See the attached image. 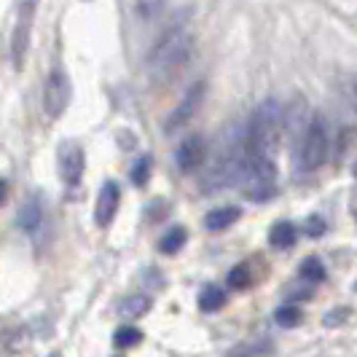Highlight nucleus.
<instances>
[{
	"mask_svg": "<svg viewBox=\"0 0 357 357\" xmlns=\"http://www.w3.org/2000/svg\"><path fill=\"white\" fill-rule=\"evenodd\" d=\"M282 135V107L277 100H264L255 107L245 132V159H271Z\"/></svg>",
	"mask_w": 357,
	"mask_h": 357,
	"instance_id": "1",
	"label": "nucleus"
},
{
	"mask_svg": "<svg viewBox=\"0 0 357 357\" xmlns=\"http://www.w3.org/2000/svg\"><path fill=\"white\" fill-rule=\"evenodd\" d=\"M191 54V38L183 30H172L148 56V70L156 81H169Z\"/></svg>",
	"mask_w": 357,
	"mask_h": 357,
	"instance_id": "2",
	"label": "nucleus"
},
{
	"mask_svg": "<svg viewBox=\"0 0 357 357\" xmlns=\"http://www.w3.org/2000/svg\"><path fill=\"white\" fill-rule=\"evenodd\" d=\"M325 159H328V129L322 124V119H312L306 121L304 135H301L298 164L304 172H314L325 164Z\"/></svg>",
	"mask_w": 357,
	"mask_h": 357,
	"instance_id": "3",
	"label": "nucleus"
},
{
	"mask_svg": "<svg viewBox=\"0 0 357 357\" xmlns=\"http://www.w3.org/2000/svg\"><path fill=\"white\" fill-rule=\"evenodd\" d=\"M36 6L38 0H22L19 3L17 27H14V36H11V59H14L17 70L22 68L27 46H30V30H33V19H36Z\"/></svg>",
	"mask_w": 357,
	"mask_h": 357,
	"instance_id": "4",
	"label": "nucleus"
},
{
	"mask_svg": "<svg viewBox=\"0 0 357 357\" xmlns=\"http://www.w3.org/2000/svg\"><path fill=\"white\" fill-rule=\"evenodd\" d=\"M70 78L65 75V70H52L49 81H46V91H43V107L49 119H59L68 105H70Z\"/></svg>",
	"mask_w": 357,
	"mask_h": 357,
	"instance_id": "5",
	"label": "nucleus"
},
{
	"mask_svg": "<svg viewBox=\"0 0 357 357\" xmlns=\"http://www.w3.org/2000/svg\"><path fill=\"white\" fill-rule=\"evenodd\" d=\"M202 100H204V84L199 81V84H194L191 89L185 91V97L180 100V105L172 110V116L167 119V132H178L180 126H185L191 119H194V113L199 110V105H202Z\"/></svg>",
	"mask_w": 357,
	"mask_h": 357,
	"instance_id": "6",
	"label": "nucleus"
},
{
	"mask_svg": "<svg viewBox=\"0 0 357 357\" xmlns=\"http://www.w3.org/2000/svg\"><path fill=\"white\" fill-rule=\"evenodd\" d=\"M84 148L78 143H62L59 148V175L68 185H78L84 175Z\"/></svg>",
	"mask_w": 357,
	"mask_h": 357,
	"instance_id": "7",
	"label": "nucleus"
},
{
	"mask_svg": "<svg viewBox=\"0 0 357 357\" xmlns=\"http://www.w3.org/2000/svg\"><path fill=\"white\" fill-rule=\"evenodd\" d=\"M207 159V143L202 135H188L178 148V167L180 172H194Z\"/></svg>",
	"mask_w": 357,
	"mask_h": 357,
	"instance_id": "8",
	"label": "nucleus"
},
{
	"mask_svg": "<svg viewBox=\"0 0 357 357\" xmlns=\"http://www.w3.org/2000/svg\"><path fill=\"white\" fill-rule=\"evenodd\" d=\"M119 202H121V191L113 180H107L105 185L100 188V197H97V207H94V220L100 229H107L116 218V210H119Z\"/></svg>",
	"mask_w": 357,
	"mask_h": 357,
	"instance_id": "9",
	"label": "nucleus"
},
{
	"mask_svg": "<svg viewBox=\"0 0 357 357\" xmlns=\"http://www.w3.org/2000/svg\"><path fill=\"white\" fill-rule=\"evenodd\" d=\"M239 215H242V210L239 207H218V210H213V213H207V218H204V229L207 231H226L231 223H236L239 220Z\"/></svg>",
	"mask_w": 357,
	"mask_h": 357,
	"instance_id": "10",
	"label": "nucleus"
},
{
	"mask_svg": "<svg viewBox=\"0 0 357 357\" xmlns=\"http://www.w3.org/2000/svg\"><path fill=\"white\" fill-rule=\"evenodd\" d=\"M274 352V344L271 339H252V341H242V344H236L231 347L226 357H268Z\"/></svg>",
	"mask_w": 357,
	"mask_h": 357,
	"instance_id": "11",
	"label": "nucleus"
},
{
	"mask_svg": "<svg viewBox=\"0 0 357 357\" xmlns=\"http://www.w3.org/2000/svg\"><path fill=\"white\" fill-rule=\"evenodd\" d=\"M296 226L293 223H287V220H280V223H274L271 226V231H268V242L277 248V250H290L293 245H296Z\"/></svg>",
	"mask_w": 357,
	"mask_h": 357,
	"instance_id": "12",
	"label": "nucleus"
},
{
	"mask_svg": "<svg viewBox=\"0 0 357 357\" xmlns=\"http://www.w3.org/2000/svg\"><path fill=\"white\" fill-rule=\"evenodd\" d=\"M148 309H151V298H148V296H143V293L129 296V298H124V301H121V306H119V312L124 314L126 320H137V317H143Z\"/></svg>",
	"mask_w": 357,
	"mask_h": 357,
	"instance_id": "13",
	"label": "nucleus"
},
{
	"mask_svg": "<svg viewBox=\"0 0 357 357\" xmlns=\"http://www.w3.org/2000/svg\"><path fill=\"white\" fill-rule=\"evenodd\" d=\"M223 304H226L223 287L207 285L199 293V309H202V312H218V309H223Z\"/></svg>",
	"mask_w": 357,
	"mask_h": 357,
	"instance_id": "14",
	"label": "nucleus"
},
{
	"mask_svg": "<svg viewBox=\"0 0 357 357\" xmlns=\"http://www.w3.org/2000/svg\"><path fill=\"white\" fill-rule=\"evenodd\" d=\"M40 204H38L36 199H30L22 210H19V229H24V231H38V226H40Z\"/></svg>",
	"mask_w": 357,
	"mask_h": 357,
	"instance_id": "15",
	"label": "nucleus"
},
{
	"mask_svg": "<svg viewBox=\"0 0 357 357\" xmlns=\"http://www.w3.org/2000/svg\"><path fill=\"white\" fill-rule=\"evenodd\" d=\"M298 271H301V280H306L309 285H317V282L325 280V266H322L320 258H314V255L304 258V264H301Z\"/></svg>",
	"mask_w": 357,
	"mask_h": 357,
	"instance_id": "16",
	"label": "nucleus"
},
{
	"mask_svg": "<svg viewBox=\"0 0 357 357\" xmlns=\"http://www.w3.org/2000/svg\"><path fill=\"white\" fill-rule=\"evenodd\" d=\"M185 239H188L185 229H172L169 234H164V239L159 242V250L164 252V255H175V252L185 245Z\"/></svg>",
	"mask_w": 357,
	"mask_h": 357,
	"instance_id": "17",
	"label": "nucleus"
},
{
	"mask_svg": "<svg viewBox=\"0 0 357 357\" xmlns=\"http://www.w3.org/2000/svg\"><path fill=\"white\" fill-rule=\"evenodd\" d=\"M274 320H277V325H282V328H293V325H298V322L304 320V312L296 304H285L274 312Z\"/></svg>",
	"mask_w": 357,
	"mask_h": 357,
	"instance_id": "18",
	"label": "nucleus"
},
{
	"mask_svg": "<svg viewBox=\"0 0 357 357\" xmlns=\"http://www.w3.org/2000/svg\"><path fill=\"white\" fill-rule=\"evenodd\" d=\"M140 341H143V333H140L137 328H132V325H124V328H119V331L113 333V344H116V347H121V349L137 347Z\"/></svg>",
	"mask_w": 357,
	"mask_h": 357,
	"instance_id": "19",
	"label": "nucleus"
},
{
	"mask_svg": "<svg viewBox=\"0 0 357 357\" xmlns=\"http://www.w3.org/2000/svg\"><path fill=\"white\" fill-rule=\"evenodd\" d=\"M151 169H153V159H151V156L137 159V164L132 167V183H135L137 188H143L145 183L151 180Z\"/></svg>",
	"mask_w": 357,
	"mask_h": 357,
	"instance_id": "20",
	"label": "nucleus"
},
{
	"mask_svg": "<svg viewBox=\"0 0 357 357\" xmlns=\"http://www.w3.org/2000/svg\"><path fill=\"white\" fill-rule=\"evenodd\" d=\"M229 285L236 287V290H245V287H250V266L248 264H239V266H234L229 271Z\"/></svg>",
	"mask_w": 357,
	"mask_h": 357,
	"instance_id": "21",
	"label": "nucleus"
},
{
	"mask_svg": "<svg viewBox=\"0 0 357 357\" xmlns=\"http://www.w3.org/2000/svg\"><path fill=\"white\" fill-rule=\"evenodd\" d=\"M349 317V309L347 306H339V309H333V312H328L325 317H322V322L328 325V328H333V325H341V322Z\"/></svg>",
	"mask_w": 357,
	"mask_h": 357,
	"instance_id": "22",
	"label": "nucleus"
},
{
	"mask_svg": "<svg viewBox=\"0 0 357 357\" xmlns=\"http://www.w3.org/2000/svg\"><path fill=\"white\" fill-rule=\"evenodd\" d=\"M306 234H309V236H322V234H325L322 218H309V220H306Z\"/></svg>",
	"mask_w": 357,
	"mask_h": 357,
	"instance_id": "23",
	"label": "nucleus"
},
{
	"mask_svg": "<svg viewBox=\"0 0 357 357\" xmlns=\"http://www.w3.org/2000/svg\"><path fill=\"white\" fill-rule=\"evenodd\" d=\"M349 97H352V105H355V110H357V75L349 81Z\"/></svg>",
	"mask_w": 357,
	"mask_h": 357,
	"instance_id": "24",
	"label": "nucleus"
},
{
	"mask_svg": "<svg viewBox=\"0 0 357 357\" xmlns=\"http://www.w3.org/2000/svg\"><path fill=\"white\" fill-rule=\"evenodd\" d=\"M6 194H8V183H6V180H0V204L6 202Z\"/></svg>",
	"mask_w": 357,
	"mask_h": 357,
	"instance_id": "25",
	"label": "nucleus"
},
{
	"mask_svg": "<svg viewBox=\"0 0 357 357\" xmlns=\"http://www.w3.org/2000/svg\"><path fill=\"white\" fill-rule=\"evenodd\" d=\"M355 175H357V164H355Z\"/></svg>",
	"mask_w": 357,
	"mask_h": 357,
	"instance_id": "26",
	"label": "nucleus"
},
{
	"mask_svg": "<svg viewBox=\"0 0 357 357\" xmlns=\"http://www.w3.org/2000/svg\"><path fill=\"white\" fill-rule=\"evenodd\" d=\"M355 290H357V280H355Z\"/></svg>",
	"mask_w": 357,
	"mask_h": 357,
	"instance_id": "27",
	"label": "nucleus"
},
{
	"mask_svg": "<svg viewBox=\"0 0 357 357\" xmlns=\"http://www.w3.org/2000/svg\"><path fill=\"white\" fill-rule=\"evenodd\" d=\"M52 357H62V355H52Z\"/></svg>",
	"mask_w": 357,
	"mask_h": 357,
	"instance_id": "28",
	"label": "nucleus"
}]
</instances>
